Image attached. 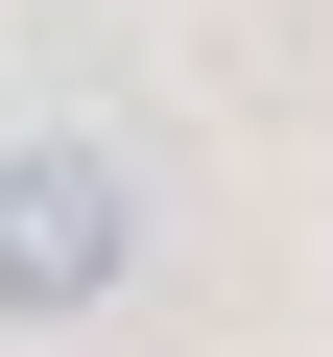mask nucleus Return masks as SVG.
Masks as SVG:
<instances>
[{
  "label": "nucleus",
  "mask_w": 333,
  "mask_h": 357,
  "mask_svg": "<svg viewBox=\"0 0 333 357\" xmlns=\"http://www.w3.org/2000/svg\"><path fill=\"white\" fill-rule=\"evenodd\" d=\"M119 286H143V167H119L95 119L0 143V333H72V310H119Z\"/></svg>",
  "instance_id": "1"
}]
</instances>
